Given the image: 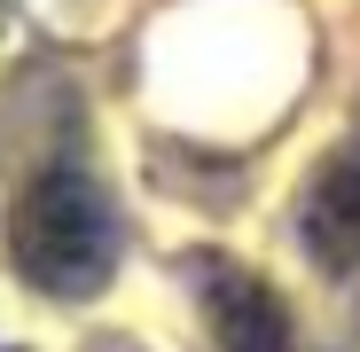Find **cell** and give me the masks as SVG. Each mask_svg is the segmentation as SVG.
<instances>
[{
  "mask_svg": "<svg viewBox=\"0 0 360 352\" xmlns=\"http://www.w3.org/2000/svg\"><path fill=\"white\" fill-rule=\"evenodd\" d=\"M306 243L329 274L360 266V149L329 157L314 172V188H306Z\"/></svg>",
  "mask_w": 360,
  "mask_h": 352,
  "instance_id": "3",
  "label": "cell"
},
{
  "mask_svg": "<svg viewBox=\"0 0 360 352\" xmlns=\"http://www.w3.org/2000/svg\"><path fill=\"white\" fill-rule=\"evenodd\" d=\"M204 321L227 352H290V306L251 266H204Z\"/></svg>",
  "mask_w": 360,
  "mask_h": 352,
  "instance_id": "2",
  "label": "cell"
},
{
  "mask_svg": "<svg viewBox=\"0 0 360 352\" xmlns=\"http://www.w3.org/2000/svg\"><path fill=\"white\" fill-rule=\"evenodd\" d=\"M8 251L24 266V282L55 289V298H94L117 266V227H110V204L86 172L55 164L16 196V219H8Z\"/></svg>",
  "mask_w": 360,
  "mask_h": 352,
  "instance_id": "1",
  "label": "cell"
}]
</instances>
